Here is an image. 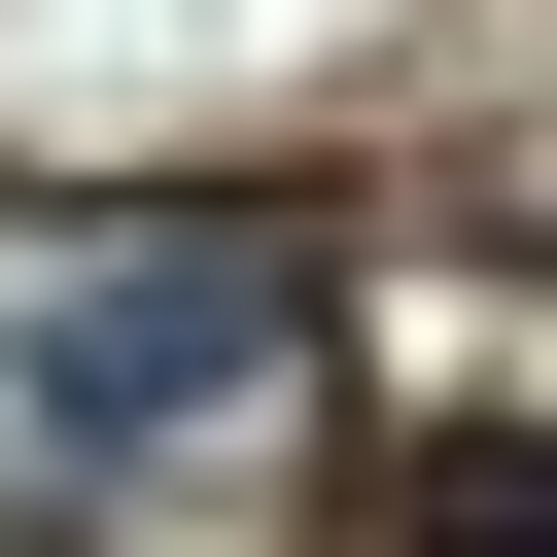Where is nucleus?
I'll return each instance as SVG.
<instances>
[{"label":"nucleus","mask_w":557,"mask_h":557,"mask_svg":"<svg viewBox=\"0 0 557 557\" xmlns=\"http://www.w3.org/2000/svg\"><path fill=\"white\" fill-rule=\"evenodd\" d=\"M278 348H313V244H278V209H139V244L35 278V453H174V418H244Z\"/></svg>","instance_id":"f257e3e1"},{"label":"nucleus","mask_w":557,"mask_h":557,"mask_svg":"<svg viewBox=\"0 0 557 557\" xmlns=\"http://www.w3.org/2000/svg\"><path fill=\"white\" fill-rule=\"evenodd\" d=\"M383 557H557V418H453V453L383 487Z\"/></svg>","instance_id":"f03ea898"}]
</instances>
